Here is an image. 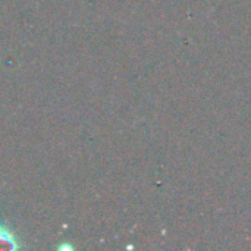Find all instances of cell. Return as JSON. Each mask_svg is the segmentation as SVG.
Segmentation results:
<instances>
[{"label":"cell","mask_w":251,"mask_h":251,"mask_svg":"<svg viewBox=\"0 0 251 251\" xmlns=\"http://www.w3.org/2000/svg\"><path fill=\"white\" fill-rule=\"evenodd\" d=\"M16 249H18V244H16V240H15L12 231L0 224V251H13Z\"/></svg>","instance_id":"6da1fadb"}]
</instances>
